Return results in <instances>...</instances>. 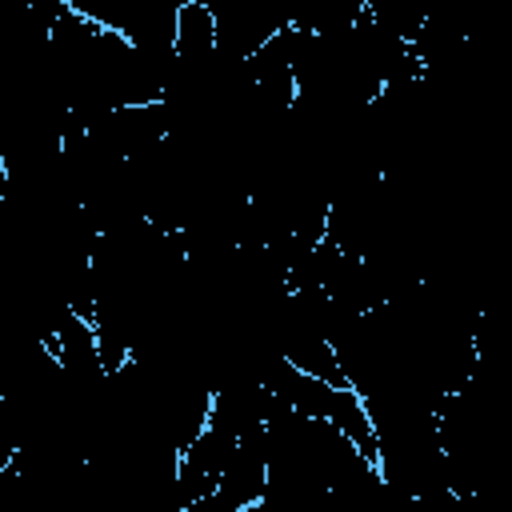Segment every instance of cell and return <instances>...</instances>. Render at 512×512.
Masks as SVG:
<instances>
[{
  "mask_svg": "<svg viewBox=\"0 0 512 512\" xmlns=\"http://www.w3.org/2000/svg\"><path fill=\"white\" fill-rule=\"evenodd\" d=\"M216 52V12L208 0H184L176 16V56L180 60H204Z\"/></svg>",
  "mask_w": 512,
  "mask_h": 512,
  "instance_id": "6da1fadb",
  "label": "cell"
}]
</instances>
